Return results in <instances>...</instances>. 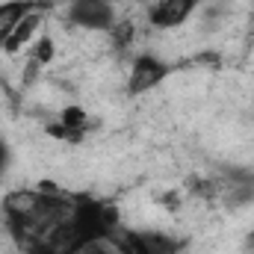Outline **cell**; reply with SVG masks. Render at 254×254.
<instances>
[{"label": "cell", "instance_id": "cell-1", "mask_svg": "<svg viewBox=\"0 0 254 254\" xmlns=\"http://www.w3.org/2000/svg\"><path fill=\"white\" fill-rule=\"evenodd\" d=\"M71 225L83 246L92 243H110V237L122 228V213L113 201L104 198H77L71 210Z\"/></svg>", "mask_w": 254, "mask_h": 254}, {"label": "cell", "instance_id": "cell-2", "mask_svg": "<svg viewBox=\"0 0 254 254\" xmlns=\"http://www.w3.org/2000/svg\"><path fill=\"white\" fill-rule=\"evenodd\" d=\"M172 71H175V65L163 60L160 54H136L130 60V71H127V95L130 98L151 95L172 77Z\"/></svg>", "mask_w": 254, "mask_h": 254}, {"label": "cell", "instance_id": "cell-3", "mask_svg": "<svg viewBox=\"0 0 254 254\" xmlns=\"http://www.w3.org/2000/svg\"><path fill=\"white\" fill-rule=\"evenodd\" d=\"M65 18L71 27L86 33H110L119 21L113 0H65Z\"/></svg>", "mask_w": 254, "mask_h": 254}, {"label": "cell", "instance_id": "cell-4", "mask_svg": "<svg viewBox=\"0 0 254 254\" xmlns=\"http://www.w3.org/2000/svg\"><path fill=\"white\" fill-rule=\"evenodd\" d=\"M207 0H151L145 9V21L154 30H181L192 21Z\"/></svg>", "mask_w": 254, "mask_h": 254}, {"label": "cell", "instance_id": "cell-5", "mask_svg": "<svg viewBox=\"0 0 254 254\" xmlns=\"http://www.w3.org/2000/svg\"><path fill=\"white\" fill-rule=\"evenodd\" d=\"M216 187H219V201L228 207H243L254 201V172L249 169H225L222 175H216Z\"/></svg>", "mask_w": 254, "mask_h": 254}, {"label": "cell", "instance_id": "cell-6", "mask_svg": "<svg viewBox=\"0 0 254 254\" xmlns=\"http://www.w3.org/2000/svg\"><path fill=\"white\" fill-rule=\"evenodd\" d=\"M45 15L48 12H30V15H24L21 18V24L9 33V39L0 45V51L6 54V57H18L21 51H27L36 39H39V33H42V24H45Z\"/></svg>", "mask_w": 254, "mask_h": 254}, {"label": "cell", "instance_id": "cell-7", "mask_svg": "<svg viewBox=\"0 0 254 254\" xmlns=\"http://www.w3.org/2000/svg\"><path fill=\"white\" fill-rule=\"evenodd\" d=\"M48 12V9H42V6H36V3H30V0H0V45L9 39V33L21 24V18L24 15H30V12Z\"/></svg>", "mask_w": 254, "mask_h": 254}, {"label": "cell", "instance_id": "cell-8", "mask_svg": "<svg viewBox=\"0 0 254 254\" xmlns=\"http://www.w3.org/2000/svg\"><path fill=\"white\" fill-rule=\"evenodd\" d=\"M142 240H145L148 254H181L184 252V240L169 234V231H160V228L142 231Z\"/></svg>", "mask_w": 254, "mask_h": 254}, {"label": "cell", "instance_id": "cell-9", "mask_svg": "<svg viewBox=\"0 0 254 254\" xmlns=\"http://www.w3.org/2000/svg\"><path fill=\"white\" fill-rule=\"evenodd\" d=\"M57 122L65 125L74 136H80V139H86V133L92 130V119H89V113H86L83 104H65L63 110L57 113Z\"/></svg>", "mask_w": 254, "mask_h": 254}, {"label": "cell", "instance_id": "cell-10", "mask_svg": "<svg viewBox=\"0 0 254 254\" xmlns=\"http://www.w3.org/2000/svg\"><path fill=\"white\" fill-rule=\"evenodd\" d=\"M107 39H110V48H113L116 54H127V48L136 42V24H133L130 18L116 21V24H113V30L107 33Z\"/></svg>", "mask_w": 254, "mask_h": 254}, {"label": "cell", "instance_id": "cell-11", "mask_svg": "<svg viewBox=\"0 0 254 254\" xmlns=\"http://www.w3.org/2000/svg\"><path fill=\"white\" fill-rule=\"evenodd\" d=\"M30 60L39 63L42 68L51 65L54 60H57V39H54L51 33H39V39L30 45Z\"/></svg>", "mask_w": 254, "mask_h": 254}, {"label": "cell", "instance_id": "cell-12", "mask_svg": "<svg viewBox=\"0 0 254 254\" xmlns=\"http://www.w3.org/2000/svg\"><path fill=\"white\" fill-rule=\"evenodd\" d=\"M21 249H24V254H60L57 249H51L42 237H33V240H30V243H24Z\"/></svg>", "mask_w": 254, "mask_h": 254}, {"label": "cell", "instance_id": "cell-13", "mask_svg": "<svg viewBox=\"0 0 254 254\" xmlns=\"http://www.w3.org/2000/svg\"><path fill=\"white\" fill-rule=\"evenodd\" d=\"M160 204H163L169 213H175V210H181V207H184V195H181L178 190H169V192H163Z\"/></svg>", "mask_w": 254, "mask_h": 254}, {"label": "cell", "instance_id": "cell-14", "mask_svg": "<svg viewBox=\"0 0 254 254\" xmlns=\"http://www.w3.org/2000/svg\"><path fill=\"white\" fill-rule=\"evenodd\" d=\"M6 166H9V145L0 139V178L6 175Z\"/></svg>", "mask_w": 254, "mask_h": 254}, {"label": "cell", "instance_id": "cell-15", "mask_svg": "<svg viewBox=\"0 0 254 254\" xmlns=\"http://www.w3.org/2000/svg\"><path fill=\"white\" fill-rule=\"evenodd\" d=\"M30 3H36V6H42V9H54L60 0H30Z\"/></svg>", "mask_w": 254, "mask_h": 254}, {"label": "cell", "instance_id": "cell-16", "mask_svg": "<svg viewBox=\"0 0 254 254\" xmlns=\"http://www.w3.org/2000/svg\"><path fill=\"white\" fill-rule=\"evenodd\" d=\"M252 6H254V0H252Z\"/></svg>", "mask_w": 254, "mask_h": 254}, {"label": "cell", "instance_id": "cell-17", "mask_svg": "<svg viewBox=\"0 0 254 254\" xmlns=\"http://www.w3.org/2000/svg\"><path fill=\"white\" fill-rule=\"evenodd\" d=\"M113 3H116V0H113Z\"/></svg>", "mask_w": 254, "mask_h": 254}]
</instances>
